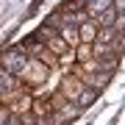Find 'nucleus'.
Listing matches in <instances>:
<instances>
[{
	"label": "nucleus",
	"instance_id": "f257e3e1",
	"mask_svg": "<svg viewBox=\"0 0 125 125\" xmlns=\"http://www.w3.org/2000/svg\"><path fill=\"white\" fill-rule=\"evenodd\" d=\"M50 72H53V70H50L47 64L42 61V58H28V61H25V67L20 70V75H17V78L22 81V83H28L31 89H36L39 83H45V81H47Z\"/></svg>",
	"mask_w": 125,
	"mask_h": 125
},
{
	"label": "nucleus",
	"instance_id": "f03ea898",
	"mask_svg": "<svg viewBox=\"0 0 125 125\" xmlns=\"http://www.w3.org/2000/svg\"><path fill=\"white\" fill-rule=\"evenodd\" d=\"M25 61H28V53H25L22 45H14V47L0 53V67H6L9 72H14V75H20V70L25 67Z\"/></svg>",
	"mask_w": 125,
	"mask_h": 125
},
{
	"label": "nucleus",
	"instance_id": "7ed1b4c3",
	"mask_svg": "<svg viewBox=\"0 0 125 125\" xmlns=\"http://www.w3.org/2000/svg\"><path fill=\"white\" fill-rule=\"evenodd\" d=\"M83 81H81L78 75H75V72H72V75H67V78H64L61 81V86H58V92H61L64 94V97H67V100H72V103H75L78 97H81V92H83Z\"/></svg>",
	"mask_w": 125,
	"mask_h": 125
},
{
	"label": "nucleus",
	"instance_id": "20e7f679",
	"mask_svg": "<svg viewBox=\"0 0 125 125\" xmlns=\"http://www.w3.org/2000/svg\"><path fill=\"white\" fill-rule=\"evenodd\" d=\"M9 122H11V108L0 106V125H9Z\"/></svg>",
	"mask_w": 125,
	"mask_h": 125
}]
</instances>
